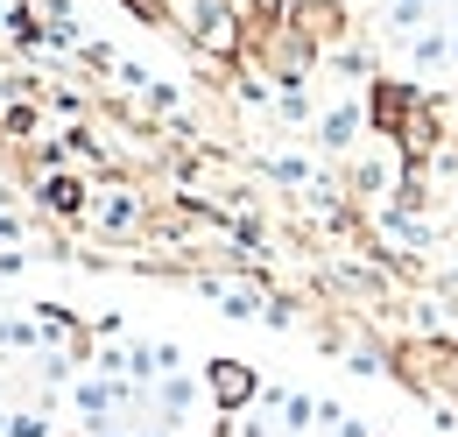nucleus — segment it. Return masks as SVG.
Instances as JSON below:
<instances>
[{
	"instance_id": "obj_6",
	"label": "nucleus",
	"mask_w": 458,
	"mask_h": 437,
	"mask_svg": "<svg viewBox=\"0 0 458 437\" xmlns=\"http://www.w3.org/2000/svg\"><path fill=\"white\" fill-rule=\"evenodd\" d=\"M445 36H452V64H458V7L445 14Z\"/></svg>"
},
{
	"instance_id": "obj_3",
	"label": "nucleus",
	"mask_w": 458,
	"mask_h": 437,
	"mask_svg": "<svg viewBox=\"0 0 458 437\" xmlns=\"http://www.w3.org/2000/svg\"><path fill=\"white\" fill-rule=\"evenodd\" d=\"M360 134H367V107H360V99L325 107V120H318V149H325V156H352Z\"/></svg>"
},
{
	"instance_id": "obj_1",
	"label": "nucleus",
	"mask_w": 458,
	"mask_h": 437,
	"mask_svg": "<svg viewBox=\"0 0 458 437\" xmlns=\"http://www.w3.org/2000/svg\"><path fill=\"white\" fill-rule=\"evenodd\" d=\"M430 99V85H416V78H367V134H388L395 141L402 127H409V113Z\"/></svg>"
},
{
	"instance_id": "obj_2",
	"label": "nucleus",
	"mask_w": 458,
	"mask_h": 437,
	"mask_svg": "<svg viewBox=\"0 0 458 437\" xmlns=\"http://www.w3.org/2000/svg\"><path fill=\"white\" fill-rule=\"evenodd\" d=\"M205 395H212L219 416H240V409L261 395V374H254L247 360H212V367H205Z\"/></svg>"
},
{
	"instance_id": "obj_4",
	"label": "nucleus",
	"mask_w": 458,
	"mask_h": 437,
	"mask_svg": "<svg viewBox=\"0 0 458 437\" xmlns=\"http://www.w3.org/2000/svg\"><path fill=\"white\" fill-rule=\"evenodd\" d=\"M402 50H409V78H416V85H423V78H445V71H458V64H452V36H445V21H437V29H423V36H409Z\"/></svg>"
},
{
	"instance_id": "obj_5",
	"label": "nucleus",
	"mask_w": 458,
	"mask_h": 437,
	"mask_svg": "<svg viewBox=\"0 0 458 437\" xmlns=\"http://www.w3.org/2000/svg\"><path fill=\"white\" fill-rule=\"evenodd\" d=\"M43 205L57 218H78L85 212V184H78V176H43Z\"/></svg>"
}]
</instances>
